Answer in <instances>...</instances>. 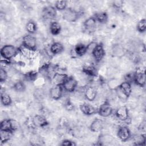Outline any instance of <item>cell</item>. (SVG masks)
Segmentation results:
<instances>
[{
  "label": "cell",
  "instance_id": "obj_10",
  "mask_svg": "<svg viewBox=\"0 0 146 146\" xmlns=\"http://www.w3.org/2000/svg\"><path fill=\"white\" fill-rule=\"evenodd\" d=\"M79 108L82 112L87 116L92 115L96 113H98V109L89 103H84L80 105Z\"/></svg>",
  "mask_w": 146,
  "mask_h": 146
},
{
  "label": "cell",
  "instance_id": "obj_32",
  "mask_svg": "<svg viewBox=\"0 0 146 146\" xmlns=\"http://www.w3.org/2000/svg\"><path fill=\"white\" fill-rule=\"evenodd\" d=\"M38 76V73L36 71H32L29 72H27L25 75V78L26 80L29 81H34L36 79Z\"/></svg>",
  "mask_w": 146,
  "mask_h": 146
},
{
  "label": "cell",
  "instance_id": "obj_31",
  "mask_svg": "<svg viewBox=\"0 0 146 146\" xmlns=\"http://www.w3.org/2000/svg\"><path fill=\"white\" fill-rule=\"evenodd\" d=\"M113 141V137L110 135H102L100 136L99 139V141L102 143L101 144H105V143H109Z\"/></svg>",
  "mask_w": 146,
  "mask_h": 146
},
{
  "label": "cell",
  "instance_id": "obj_14",
  "mask_svg": "<svg viewBox=\"0 0 146 146\" xmlns=\"http://www.w3.org/2000/svg\"><path fill=\"white\" fill-rule=\"evenodd\" d=\"M104 126V122L102 119L96 118L94 119L90 125V129L92 132H100Z\"/></svg>",
  "mask_w": 146,
  "mask_h": 146
},
{
  "label": "cell",
  "instance_id": "obj_26",
  "mask_svg": "<svg viewBox=\"0 0 146 146\" xmlns=\"http://www.w3.org/2000/svg\"><path fill=\"white\" fill-rule=\"evenodd\" d=\"M96 22L100 23H105L108 20V15L106 12L97 13L94 16Z\"/></svg>",
  "mask_w": 146,
  "mask_h": 146
},
{
  "label": "cell",
  "instance_id": "obj_22",
  "mask_svg": "<svg viewBox=\"0 0 146 146\" xmlns=\"http://www.w3.org/2000/svg\"><path fill=\"white\" fill-rule=\"evenodd\" d=\"M83 73L88 76H95L96 75V69L92 64H86L83 66L82 68Z\"/></svg>",
  "mask_w": 146,
  "mask_h": 146
},
{
  "label": "cell",
  "instance_id": "obj_34",
  "mask_svg": "<svg viewBox=\"0 0 146 146\" xmlns=\"http://www.w3.org/2000/svg\"><path fill=\"white\" fill-rule=\"evenodd\" d=\"M7 79V72L6 70L1 67L0 70V81L1 82H4Z\"/></svg>",
  "mask_w": 146,
  "mask_h": 146
},
{
  "label": "cell",
  "instance_id": "obj_2",
  "mask_svg": "<svg viewBox=\"0 0 146 146\" xmlns=\"http://www.w3.org/2000/svg\"><path fill=\"white\" fill-rule=\"evenodd\" d=\"M80 17V13L71 7H67L63 11L62 17L67 22H74Z\"/></svg>",
  "mask_w": 146,
  "mask_h": 146
},
{
  "label": "cell",
  "instance_id": "obj_38",
  "mask_svg": "<svg viewBox=\"0 0 146 146\" xmlns=\"http://www.w3.org/2000/svg\"><path fill=\"white\" fill-rule=\"evenodd\" d=\"M65 107L67 110H72L74 108V105L72 104V103H71V102L67 101L65 103Z\"/></svg>",
  "mask_w": 146,
  "mask_h": 146
},
{
  "label": "cell",
  "instance_id": "obj_33",
  "mask_svg": "<svg viewBox=\"0 0 146 146\" xmlns=\"http://www.w3.org/2000/svg\"><path fill=\"white\" fill-rule=\"evenodd\" d=\"M137 30L140 33H144L146 30V20L145 19H141L137 25Z\"/></svg>",
  "mask_w": 146,
  "mask_h": 146
},
{
  "label": "cell",
  "instance_id": "obj_21",
  "mask_svg": "<svg viewBox=\"0 0 146 146\" xmlns=\"http://www.w3.org/2000/svg\"><path fill=\"white\" fill-rule=\"evenodd\" d=\"M13 120L6 119L3 120L1 122L0 129L1 130H6V131H14V128L13 127Z\"/></svg>",
  "mask_w": 146,
  "mask_h": 146
},
{
  "label": "cell",
  "instance_id": "obj_37",
  "mask_svg": "<svg viewBox=\"0 0 146 146\" xmlns=\"http://www.w3.org/2000/svg\"><path fill=\"white\" fill-rule=\"evenodd\" d=\"M123 4V1H115L113 2V6L115 8H120Z\"/></svg>",
  "mask_w": 146,
  "mask_h": 146
},
{
  "label": "cell",
  "instance_id": "obj_7",
  "mask_svg": "<svg viewBox=\"0 0 146 146\" xmlns=\"http://www.w3.org/2000/svg\"><path fill=\"white\" fill-rule=\"evenodd\" d=\"M133 82L139 87H143L145 84V73L144 70H139L133 75Z\"/></svg>",
  "mask_w": 146,
  "mask_h": 146
},
{
  "label": "cell",
  "instance_id": "obj_12",
  "mask_svg": "<svg viewBox=\"0 0 146 146\" xmlns=\"http://www.w3.org/2000/svg\"><path fill=\"white\" fill-rule=\"evenodd\" d=\"M96 22L94 17H91L86 19L83 23L86 31L88 33H94L96 30Z\"/></svg>",
  "mask_w": 146,
  "mask_h": 146
},
{
  "label": "cell",
  "instance_id": "obj_6",
  "mask_svg": "<svg viewBox=\"0 0 146 146\" xmlns=\"http://www.w3.org/2000/svg\"><path fill=\"white\" fill-rule=\"evenodd\" d=\"M105 50L101 44H97L93 50L91 55L96 62H100L105 56Z\"/></svg>",
  "mask_w": 146,
  "mask_h": 146
},
{
  "label": "cell",
  "instance_id": "obj_30",
  "mask_svg": "<svg viewBox=\"0 0 146 146\" xmlns=\"http://www.w3.org/2000/svg\"><path fill=\"white\" fill-rule=\"evenodd\" d=\"M67 2L66 1H57L55 3V8L57 10L64 11L67 7Z\"/></svg>",
  "mask_w": 146,
  "mask_h": 146
},
{
  "label": "cell",
  "instance_id": "obj_1",
  "mask_svg": "<svg viewBox=\"0 0 146 146\" xmlns=\"http://www.w3.org/2000/svg\"><path fill=\"white\" fill-rule=\"evenodd\" d=\"M0 53L4 59L10 60L18 54L19 50L13 45L6 44L1 48Z\"/></svg>",
  "mask_w": 146,
  "mask_h": 146
},
{
  "label": "cell",
  "instance_id": "obj_8",
  "mask_svg": "<svg viewBox=\"0 0 146 146\" xmlns=\"http://www.w3.org/2000/svg\"><path fill=\"white\" fill-rule=\"evenodd\" d=\"M63 90V88L62 85L54 84L49 91L50 96L54 100H59L62 96Z\"/></svg>",
  "mask_w": 146,
  "mask_h": 146
},
{
  "label": "cell",
  "instance_id": "obj_24",
  "mask_svg": "<svg viewBox=\"0 0 146 146\" xmlns=\"http://www.w3.org/2000/svg\"><path fill=\"white\" fill-rule=\"evenodd\" d=\"M62 30V27L59 23L56 21H52L50 25V31L54 35H58Z\"/></svg>",
  "mask_w": 146,
  "mask_h": 146
},
{
  "label": "cell",
  "instance_id": "obj_15",
  "mask_svg": "<svg viewBox=\"0 0 146 146\" xmlns=\"http://www.w3.org/2000/svg\"><path fill=\"white\" fill-rule=\"evenodd\" d=\"M42 15L46 19H54L56 15V9L52 6H47L43 8Z\"/></svg>",
  "mask_w": 146,
  "mask_h": 146
},
{
  "label": "cell",
  "instance_id": "obj_16",
  "mask_svg": "<svg viewBox=\"0 0 146 146\" xmlns=\"http://www.w3.org/2000/svg\"><path fill=\"white\" fill-rule=\"evenodd\" d=\"M84 95L85 98L88 101H94L97 96V91L93 87H86L84 89Z\"/></svg>",
  "mask_w": 146,
  "mask_h": 146
},
{
  "label": "cell",
  "instance_id": "obj_19",
  "mask_svg": "<svg viewBox=\"0 0 146 146\" xmlns=\"http://www.w3.org/2000/svg\"><path fill=\"white\" fill-rule=\"evenodd\" d=\"M64 50V46L63 45L59 42H54L50 46V51L52 55H57Z\"/></svg>",
  "mask_w": 146,
  "mask_h": 146
},
{
  "label": "cell",
  "instance_id": "obj_5",
  "mask_svg": "<svg viewBox=\"0 0 146 146\" xmlns=\"http://www.w3.org/2000/svg\"><path fill=\"white\" fill-rule=\"evenodd\" d=\"M113 112V108L108 102L102 104L98 109V113L102 117H106L110 116Z\"/></svg>",
  "mask_w": 146,
  "mask_h": 146
},
{
  "label": "cell",
  "instance_id": "obj_18",
  "mask_svg": "<svg viewBox=\"0 0 146 146\" xmlns=\"http://www.w3.org/2000/svg\"><path fill=\"white\" fill-rule=\"evenodd\" d=\"M118 88L128 98L129 97V96L131 95L132 92L131 84L126 81L121 82L119 84Z\"/></svg>",
  "mask_w": 146,
  "mask_h": 146
},
{
  "label": "cell",
  "instance_id": "obj_35",
  "mask_svg": "<svg viewBox=\"0 0 146 146\" xmlns=\"http://www.w3.org/2000/svg\"><path fill=\"white\" fill-rule=\"evenodd\" d=\"M96 44H97V43H96L94 42H91V43H89L88 44H87V53L92 54V52L93 50L94 49V48L95 47V46H96Z\"/></svg>",
  "mask_w": 146,
  "mask_h": 146
},
{
  "label": "cell",
  "instance_id": "obj_11",
  "mask_svg": "<svg viewBox=\"0 0 146 146\" xmlns=\"http://www.w3.org/2000/svg\"><path fill=\"white\" fill-rule=\"evenodd\" d=\"M117 135L121 141H126L131 137V133L129 129L127 127L122 126L118 129Z\"/></svg>",
  "mask_w": 146,
  "mask_h": 146
},
{
  "label": "cell",
  "instance_id": "obj_20",
  "mask_svg": "<svg viewBox=\"0 0 146 146\" xmlns=\"http://www.w3.org/2000/svg\"><path fill=\"white\" fill-rule=\"evenodd\" d=\"M68 77V76L66 74L55 72L52 77V79L54 82L55 84L62 85V84Z\"/></svg>",
  "mask_w": 146,
  "mask_h": 146
},
{
  "label": "cell",
  "instance_id": "obj_3",
  "mask_svg": "<svg viewBox=\"0 0 146 146\" xmlns=\"http://www.w3.org/2000/svg\"><path fill=\"white\" fill-rule=\"evenodd\" d=\"M62 86L64 91L72 92L76 90L78 86V81L73 76H68Z\"/></svg>",
  "mask_w": 146,
  "mask_h": 146
},
{
  "label": "cell",
  "instance_id": "obj_27",
  "mask_svg": "<svg viewBox=\"0 0 146 146\" xmlns=\"http://www.w3.org/2000/svg\"><path fill=\"white\" fill-rule=\"evenodd\" d=\"M13 135V131L1 130V141L2 143L8 141Z\"/></svg>",
  "mask_w": 146,
  "mask_h": 146
},
{
  "label": "cell",
  "instance_id": "obj_17",
  "mask_svg": "<svg viewBox=\"0 0 146 146\" xmlns=\"http://www.w3.org/2000/svg\"><path fill=\"white\" fill-rule=\"evenodd\" d=\"M112 53L114 56L117 58H121L124 55L125 50L121 44L116 43L112 46Z\"/></svg>",
  "mask_w": 146,
  "mask_h": 146
},
{
  "label": "cell",
  "instance_id": "obj_29",
  "mask_svg": "<svg viewBox=\"0 0 146 146\" xmlns=\"http://www.w3.org/2000/svg\"><path fill=\"white\" fill-rule=\"evenodd\" d=\"M26 29L30 34H34L36 31V25L34 21H30L26 25Z\"/></svg>",
  "mask_w": 146,
  "mask_h": 146
},
{
  "label": "cell",
  "instance_id": "obj_9",
  "mask_svg": "<svg viewBox=\"0 0 146 146\" xmlns=\"http://www.w3.org/2000/svg\"><path fill=\"white\" fill-rule=\"evenodd\" d=\"M115 116L121 121H126L129 117L128 109L126 106H121L118 107L115 111Z\"/></svg>",
  "mask_w": 146,
  "mask_h": 146
},
{
  "label": "cell",
  "instance_id": "obj_25",
  "mask_svg": "<svg viewBox=\"0 0 146 146\" xmlns=\"http://www.w3.org/2000/svg\"><path fill=\"white\" fill-rule=\"evenodd\" d=\"M1 102L3 106H9L11 105L12 103V99L10 97V96L5 92H1Z\"/></svg>",
  "mask_w": 146,
  "mask_h": 146
},
{
  "label": "cell",
  "instance_id": "obj_23",
  "mask_svg": "<svg viewBox=\"0 0 146 146\" xmlns=\"http://www.w3.org/2000/svg\"><path fill=\"white\" fill-rule=\"evenodd\" d=\"M74 50L77 56H82L87 54V45L81 43H78L75 46Z\"/></svg>",
  "mask_w": 146,
  "mask_h": 146
},
{
  "label": "cell",
  "instance_id": "obj_13",
  "mask_svg": "<svg viewBox=\"0 0 146 146\" xmlns=\"http://www.w3.org/2000/svg\"><path fill=\"white\" fill-rule=\"evenodd\" d=\"M33 124L36 127H44L48 124L46 118L42 115H35L32 118Z\"/></svg>",
  "mask_w": 146,
  "mask_h": 146
},
{
  "label": "cell",
  "instance_id": "obj_28",
  "mask_svg": "<svg viewBox=\"0 0 146 146\" xmlns=\"http://www.w3.org/2000/svg\"><path fill=\"white\" fill-rule=\"evenodd\" d=\"M13 88L17 92H22L25 91L26 85L22 81L18 80L14 83L13 86Z\"/></svg>",
  "mask_w": 146,
  "mask_h": 146
},
{
  "label": "cell",
  "instance_id": "obj_36",
  "mask_svg": "<svg viewBox=\"0 0 146 146\" xmlns=\"http://www.w3.org/2000/svg\"><path fill=\"white\" fill-rule=\"evenodd\" d=\"M61 145H67V146H75V145H76V143L72 140L66 139V140H64L62 142Z\"/></svg>",
  "mask_w": 146,
  "mask_h": 146
},
{
  "label": "cell",
  "instance_id": "obj_4",
  "mask_svg": "<svg viewBox=\"0 0 146 146\" xmlns=\"http://www.w3.org/2000/svg\"><path fill=\"white\" fill-rule=\"evenodd\" d=\"M22 45L31 50H36V39L31 34H27L23 37Z\"/></svg>",
  "mask_w": 146,
  "mask_h": 146
}]
</instances>
